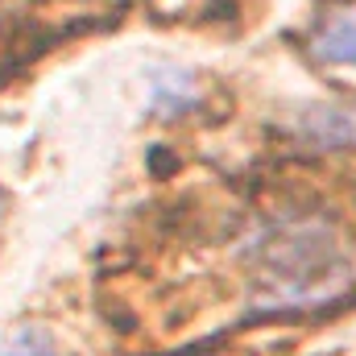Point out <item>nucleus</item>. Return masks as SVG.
<instances>
[{"label":"nucleus","instance_id":"nucleus-1","mask_svg":"<svg viewBox=\"0 0 356 356\" xmlns=\"http://www.w3.org/2000/svg\"><path fill=\"white\" fill-rule=\"evenodd\" d=\"M294 129L323 149H356V108H307Z\"/></svg>","mask_w":356,"mask_h":356},{"label":"nucleus","instance_id":"nucleus-2","mask_svg":"<svg viewBox=\"0 0 356 356\" xmlns=\"http://www.w3.org/2000/svg\"><path fill=\"white\" fill-rule=\"evenodd\" d=\"M315 54L332 67H356V13L332 17L315 33Z\"/></svg>","mask_w":356,"mask_h":356},{"label":"nucleus","instance_id":"nucleus-3","mask_svg":"<svg viewBox=\"0 0 356 356\" xmlns=\"http://www.w3.org/2000/svg\"><path fill=\"white\" fill-rule=\"evenodd\" d=\"M0 356H58V344H54V336L46 327L25 323V327L13 332V340L0 348Z\"/></svg>","mask_w":356,"mask_h":356}]
</instances>
